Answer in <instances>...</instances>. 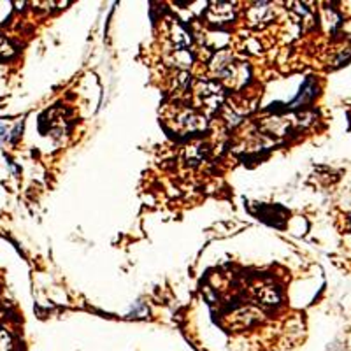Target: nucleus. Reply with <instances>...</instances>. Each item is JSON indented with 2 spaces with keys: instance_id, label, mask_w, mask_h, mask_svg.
I'll use <instances>...</instances> for the list:
<instances>
[{
  "instance_id": "1",
  "label": "nucleus",
  "mask_w": 351,
  "mask_h": 351,
  "mask_svg": "<svg viewBox=\"0 0 351 351\" xmlns=\"http://www.w3.org/2000/svg\"><path fill=\"white\" fill-rule=\"evenodd\" d=\"M5 139H8V134H5V127L0 123V143H2V141H5Z\"/></svg>"
}]
</instances>
